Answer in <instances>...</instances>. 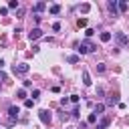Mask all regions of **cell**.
<instances>
[{
	"mask_svg": "<svg viewBox=\"0 0 129 129\" xmlns=\"http://www.w3.org/2000/svg\"><path fill=\"white\" fill-rule=\"evenodd\" d=\"M75 48H77V52H81V54H87V52H93L97 46H95L93 42L85 40V42H81V44H75Z\"/></svg>",
	"mask_w": 129,
	"mask_h": 129,
	"instance_id": "1",
	"label": "cell"
},
{
	"mask_svg": "<svg viewBox=\"0 0 129 129\" xmlns=\"http://www.w3.org/2000/svg\"><path fill=\"white\" fill-rule=\"evenodd\" d=\"M28 69H30V67H28L26 62H20V64H12V73H14V75H26V73H28Z\"/></svg>",
	"mask_w": 129,
	"mask_h": 129,
	"instance_id": "2",
	"label": "cell"
},
{
	"mask_svg": "<svg viewBox=\"0 0 129 129\" xmlns=\"http://www.w3.org/2000/svg\"><path fill=\"white\" fill-rule=\"evenodd\" d=\"M38 119H40L44 125H48V123H50V113H48L46 109H40V111H38Z\"/></svg>",
	"mask_w": 129,
	"mask_h": 129,
	"instance_id": "3",
	"label": "cell"
},
{
	"mask_svg": "<svg viewBox=\"0 0 129 129\" xmlns=\"http://www.w3.org/2000/svg\"><path fill=\"white\" fill-rule=\"evenodd\" d=\"M42 36V30L40 28H32L30 32H28V40H36V38H40Z\"/></svg>",
	"mask_w": 129,
	"mask_h": 129,
	"instance_id": "4",
	"label": "cell"
},
{
	"mask_svg": "<svg viewBox=\"0 0 129 129\" xmlns=\"http://www.w3.org/2000/svg\"><path fill=\"white\" fill-rule=\"evenodd\" d=\"M115 38H117V42H119V44H123V46H125V44H129V38H127L123 32H115Z\"/></svg>",
	"mask_w": 129,
	"mask_h": 129,
	"instance_id": "5",
	"label": "cell"
},
{
	"mask_svg": "<svg viewBox=\"0 0 129 129\" xmlns=\"http://www.w3.org/2000/svg\"><path fill=\"white\" fill-rule=\"evenodd\" d=\"M8 115H10V123H14V119H18V107H10Z\"/></svg>",
	"mask_w": 129,
	"mask_h": 129,
	"instance_id": "6",
	"label": "cell"
},
{
	"mask_svg": "<svg viewBox=\"0 0 129 129\" xmlns=\"http://www.w3.org/2000/svg\"><path fill=\"white\" fill-rule=\"evenodd\" d=\"M44 8H46V4H44V2H38V4H34V8H32V10L38 14V12H42Z\"/></svg>",
	"mask_w": 129,
	"mask_h": 129,
	"instance_id": "7",
	"label": "cell"
},
{
	"mask_svg": "<svg viewBox=\"0 0 129 129\" xmlns=\"http://www.w3.org/2000/svg\"><path fill=\"white\" fill-rule=\"evenodd\" d=\"M117 8H119V4H117V2H115V0H111V2H109V10H111V12H113V16H115V14H117Z\"/></svg>",
	"mask_w": 129,
	"mask_h": 129,
	"instance_id": "8",
	"label": "cell"
},
{
	"mask_svg": "<svg viewBox=\"0 0 129 129\" xmlns=\"http://www.w3.org/2000/svg\"><path fill=\"white\" fill-rule=\"evenodd\" d=\"M99 38H101V42H109L111 40V32H101Z\"/></svg>",
	"mask_w": 129,
	"mask_h": 129,
	"instance_id": "9",
	"label": "cell"
},
{
	"mask_svg": "<svg viewBox=\"0 0 129 129\" xmlns=\"http://www.w3.org/2000/svg\"><path fill=\"white\" fill-rule=\"evenodd\" d=\"M107 105H119V99H117V95H111V97L107 99Z\"/></svg>",
	"mask_w": 129,
	"mask_h": 129,
	"instance_id": "10",
	"label": "cell"
},
{
	"mask_svg": "<svg viewBox=\"0 0 129 129\" xmlns=\"http://www.w3.org/2000/svg\"><path fill=\"white\" fill-rule=\"evenodd\" d=\"M48 12H50V14H58V12H60V6H58V4H52V6L48 8Z\"/></svg>",
	"mask_w": 129,
	"mask_h": 129,
	"instance_id": "11",
	"label": "cell"
},
{
	"mask_svg": "<svg viewBox=\"0 0 129 129\" xmlns=\"http://www.w3.org/2000/svg\"><path fill=\"white\" fill-rule=\"evenodd\" d=\"M83 83H85L87 87L91 85V77H89V73H87V71H83Z\"/></svg>",
	"mask_w": 129,
	"mask_h": 129,
	"instance_id": "12",
	"label": "cell"
},
{
	"mask_svg": "<svg viewBox=\"0 0 129 129\" xmlns=\"http://www.w3.org/2000/svg\"><path fill=\"white\" fill-rule=\"evenodd\" d=\"M16 97H18V99H24V101H26V91H24V89H18V91H16Z\"/></svg>",
	"mask_w": 129,
	"mask_h": 129,
	"instance_id": "13",
	"label": "cell"
},
{
	"mask_svg": "<svg viewBox=\"0 0 129 129\" xmlns=\"http://www.w3.org/2000/svg\"><path fill=\"white\" fill-rule=\"evenodd\" d=\"M103 111H105V105H103V103H99V105L95 107V115H101Z\"/></svg>",
	"mask_w": 129,
	"mask_h": 129,
	"instance_id": "14",
	"label": "cell"
},
{
	"mask_svg": "<svg viewBox=\"0 0 129 129\" xmlns=\"http://www.w3.org/2000/svg\"><path fill=\"white\" fill-rule=\"evenodd\" d=\"M67 60H69L71 64H75V62H79V56H77V54H71V56H67Z\"/></svg>",
	"mask_w": 129,
	"mask_h": 129,
	"instance_id": "15",
	"label": "cell"
},
{
	"mask_svg": "<svg viewBox=\"0 0 129 129\" xmlns=\"http://www.w3.org/2000/svg\"><path fill=\"white\" fill-rule=\"evenodd\" d=\"M77 26H79V28H81V26L85 28V26H87V18H79V20H77Z\"/></svg>",
	"mask_w": 129,
	"mask_h": 129,
	"instance_id": "16",
	"label": "cell"
},
{
	"mask_svg": "<svg viewBox=\"0 0 129 129\" xmlns=\"http://www.w3.org/2000/svg\"><path fill=\"white\" fill-rule=\"evenodd\" d=\"M32 105H34L32 99H26V101H24V107H26V109H32Z\"/></svg>",
	"mask_w": 129,
	"mask_h": 129,
	"instance_id": "17",
	"label": "cell"
},
{
	"mask_svg": "<svg viewBox=\"0 0 129 129\" xmlns=\"http://www.w3.org/2000/svg\"><path fill=\"white\" fill-rule=\"evenodd\" d=\"M95 121H97V115H95V113H91V115L87 117V123H95Z\"/></svg>",
	"mask_w": 129,
	"mask_h": 129,
	"instance_id": "18",
	"label": "cell"
},
{
	"mask_svg": "<svg viewBox=\"0 0 129 129\" xmlns=\"http://www.w3.org/2000/svg\"><path fill=\"white\" fill-rule=\"evenodd\" d=\"M8 8H18V0H10L8 2Z\"/></svg>",
	"mask_w": 129,
	"mask_h": 129,
	"instance_id": "19",
	"label": "cell"
},
{
	"mask_svg": "<svg viewBox=\"0 0 129 129\" xmlns=\"http://www.w3.org/2000/svg\"><path fill=\"white\" fill-rule=\"evenodd\" d=\"M91 10V4H81V12H89Z\"/></svg>",
	"mask_w": 129,
	"mask_h": 129,
	"instance_id": "20",
	"label": "cell"
},
{
	"mask_svg": "<svg viewBox=\"0 0 129 129\" xmlns=\"http://www.w3.org/2000/svg\"><path fill=\"white\" fill-rule=\"evenodd\" d=\"M119 10L125 12V10H127V2H119Z\"/></svg>",
	"mask_w": 129,
	"mask_h": 129,
	"instance_id": "21",
	"label": "cell"
},
{
	"mask_svg": "<svg viewBox=\"0 0 129 129\" xmlns=\"http://www.w3.org/2000/svg\"><path fill=\"white\" fill-rule=\"evenodd\" d=\"M38 97H40V91H38V89H34V91H32V101H34V99H38Z\"/></svg>",
	"mask_w": 129,
	"mask_h": 129,
	"instance_id": "22",
	"label": "cell"
},
{
	"mask_svg": "<svg viewBox=\"0 0 129 129\" xmlns=\"http://www.w3.org/2000/svg\"><path fill=\"white\" fill-rule=\"evenodd\" d=\"M85 34H87V36H93V34H95V30H93V28H87V30H85Z\"/></svg>",
	"mask_w": 129,
	"mask_h": 129,
	"instance_id": "23",
	"label": "cell"
},
{
	"mask_svg": "<svg viewBox=\"0 0 129 129\" xmlns=\"http://www.w3.org/2000/svg\"><path fill=\"white\" fill-rule=\"evenodd\" d=\"M97 73H105V64H97Z\"/></svg>",
	"mask_w": 129,
	"mask_h": 129,
	"instance_id": "24",
	"label": "cell"
},
{
	"mask_svg": "<svg viewBox=\"0 0 129 129\" xmlns=\"http://www.w3.org/2000/svg\"><path fill=\"white\" fill-rule=\"evenodd\" d=\"M52 30H60V22H54L52 24Z\"/></svg>",
	"mask_w": 129,
	"mask_h": 129,
	"instance_id": "25",
	"label": "cell"
},
{
	"mask_svg": "<svg viewBox=\"0 0 129 129\" xmlns=\"http://www.w3.org/2000/svg\"><path fill=\"white\" fill-rule=\"evenodd\" d=\"M71 101L73 103H79V95H71Z\"/></svg>",
	"mask_w": 129,
	"mask_h": 129,
	"instance_id": "26",
	"label": "cell"
},
{
	"mask_svg": "<svg viewBox=\"0 0 129 129\" xmlns=\"http://www.w3.org/2000/svg\"><path fill=\"white\" fill-rule=\"evenodd\" d=\"M95 129H105V127H101V125H97V127H95Z\"/></svg>",
	"mask_w": 129,
	"mask_h": 129,
	"instance_id": "27",
	"label": "cell"
}]
</instances>
